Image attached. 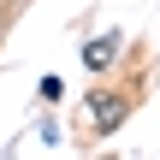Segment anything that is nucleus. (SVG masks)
Returning a JSON list of instances; mask_svg holds the SVG:
<instances>
[{"label": "nucleus", "mask_w": 160, "mask_h": 160, "mask_svg": "<svg viewBox=\"0 0 160 160\" xmlns=\"http://www.w3.org/2000/svg\"><path fill=\"white\" fill-rule=\"evenodd\" d=\"M125 119V101H113V95H95V125L107 131V125H119Z\"/></svg>", "instance_id": "f257e3e1"}, {"label": "nucleus", "mask_w": 160, "mask_h": 160, "mask_svg": "<svg viewBox=\"0 0 160 160\" xmlns=\"http://www.w3.org/2000/svg\"><path fill=\"white\" fill-rule=\"evenodd\" d=\"M107 59H113V42H89V48H83V65H89V71H101Z\"/></svg>", "instance_id": "f03ea898"}]
</instances>
